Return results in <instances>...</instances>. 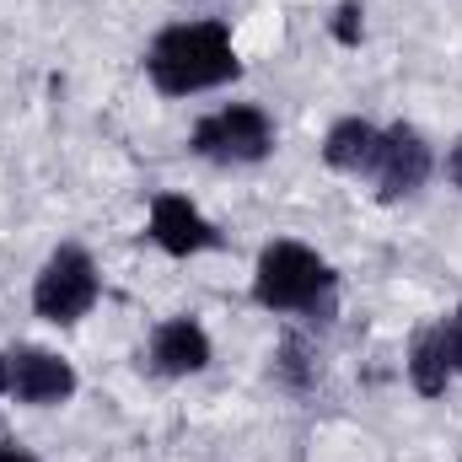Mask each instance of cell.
<instances>
[{"label": "cell", "mask_w": 462, "mask_h": 462, "mask_svg": "<svg viewBox=\"0 0 462 462\" xmlns=\"http://www.w3.org/2000/svg\"><path fill=\"white\" fill-rule=\"evenodd\" d=\"M145 76L162 97H194L210 87H226L242 76L236 60V38L226 22L205 16V22H172L151 38L145 49Z\"/></svg>", "instance_id": "1"}, {"label": "cell", "mask_w": 462, "mask_h": 462, "mask_svg": "<svg viewBox=\"0 0 462 462\" xmlns=\"http://www.w3.org/2000/svg\"><path fill=\"white\" fill-rule=\"evenodd\" d=\"M339 291L334 263L307 242H269L253 269V301L263 312H318Z\"/></svg>", "instance_id": "2"}, {"label": "cell", "mask_w": 462, "mask_h": 462, "mask_svg": "<svg viewBox=\"0 0 462 462\" xmlns=\"http://www.w3.org/2000/svg\"><path fill=\"white\" fill-rule=\"evenodd\" d=\"M103 296V274H97V258L76 242L54 247L32 280V312L43 323H81Z\"/></svg>", "instance_id": "3"}, {"label": "cell", "mask_w": 462, "mask_h": 462, "mask_svg": "<svg viewBox=\"0 0 462 462\" xmlns=\"http://www.w3.org/2000/svg\"><path fill=\"white\" fill-rule=\"evenodd\" d=\"M194 156L205 162H231V167H247V162H263L274 151V118L263 114L258 103H231V108H216L194 124L189 134Z\"/></svg>", "instance_id": "4"}, {"label": "cell", "mask_w": 462, "mask_h": 462, "mask_svg": "<svg viewBox=\"0 0 462 462\" xmlns=\"http://www.w3.org/2000/svg\"><path fill=\"white\" fill-rule=\"evenodd\" d=\"M430 172H436V156H430V140L414 124L382 129L376 156H371V183H376V199L382 205H398V199L420 194Z\"/></svg>", "instance_id": "5"}, {"label": "cell", "mask_w": 462, "mask_h": 462, "mask_svg": "<svg viewBox=\"0 0 462 462\" xmlns=\"http://www.w3.org/2000/svg\"><path fill=\"white\" fill-rule=\"evenodd\" d=\"M5 360H11V398H22L27 409H60L76 398V365L65 355L43 345H16Z\"/></svg>", "instance_id": "6"}, {"label": "cell", "mask_w": 462, "mask_h": 462, "mask_svg": "<svg viewBox=\"0 0 462 462\" xmlns=\"http://www.w3.org/2000/svg\"><path fill=\"white\" fill-rule=\"evenodd\" d=\"M151 242L162 253H172V258H194V253L221 247V231H216V221L199 205H189L183 194H156L151 199Z\"/></svg>", "instance_id": "7"}, {"label": "cell", "mask_w": 462, "mask_h": 462, "mask_svg": "<svg viewBox=\"0 0 462 462\" xmlns=\"http://www.w3.org/2000/svg\"><path fill=\"white\" fill-rule=\"evenodd\" d=\"M151 365L162 376H199L210 365V334L194 318H167L151 334Z\"/></svg>", "instance_id": "8"}, {"label": "cell", "mask_w": 462, "mask_h": 462, "mask_svg": "<svg viewBox=\"0 0 462 462\" xmlns=\"http://www.w3.org/2000/svg\"><path fill=\"white\" fill-rule=\"evenodd\" d=\"M376 140H382V129L371 124V118H339L328 134H323V162L334 167V172H371V156H376Z\"/></svg>", "instance_id": "9"}, {"label": "cell", "mask_w": 462, "mask_h": 462, "mask_svg": "<svg viewBox=\"0 0 462 462\" xmlns=\"http://www.w3.org/2000/svg\"><path fill=\"white\" fill-rule=\"evenodd\" d=\"M403 365H409V382H414L420 398H441V393H447V382H452L457 371H452V355H447V339H441V323L414 334Z\"/></svg>", "instance_id": "10"}, {"label": "cell", "mask_w": 462, "mask_h": 462, "mask_svg": "<svg viewBox=\"0 0 462 462\" xmlns=\"http://www.w3.org/2000/svg\"><path fill=\"white\" fill-rule=\"evenodd\" d=\"M318 349H312V339H301V334H291L285 345L274 349V376L285 382V387H296V393H307L312 382H318Z\"/></svg>", "instance_id": "11"}, {"label": "cell", "mask_w": 462, "mask_h": 462, "mask_svg": "<svg viewBox=\"0 0 462 462\" xmlns=\"http://www.w3.org/2000/svg\"><path fill=\"white\" fill-rule=\"evenodd\" d=\"M328 32H334V43L360 49V38H365V5H360V0H339V5H334V22H328Z\"/></svg>", "instance_id": "12"}, {"label": "cell", "mask_w": 462, "mask_h": 462, "mask_svg": "<svg viewBox=\"0 0 462 462\" xmlns=\"http://www.w3.org/2000/svg\"><path fill=\"white\" fill-rule=\"evenodd\" d=\"M441 339H447V355H452V371L462 376V301L441 318Z\"/></svg>", "instance_id": "13"}, {"label": "cell", "mask_w": 462, "mask_h": 462, "mask_svg": "<svg viewBox=\"0 0 462 462\" xmlns=\"http://www.w3.org/2000/svg\"><path fill=\"white\" fill-rule=\"evenodd\" d=\"M447 183H452V189H462V134L447 145Z\"/></svg>", "instance_id": "14"}, {"label": "cell", "mask_w": 462, "mask_h": 462, "mask_svg": "<svg viewBox=\"0 0 462 462\" xmlns=\"http://www.w3.org/2000/svg\"><path fill=\"white\" fill-rule=\"evenodd\" d=\"M0 462H38L27 447H16V441H0Z\"/></svg>", "instance_id": "15"}, {"label": "cell", "mask_w": 462, "mask_h": 462, "mask_svg": "<svg viewBox=\"0 0 462 462\" xmlns=\"http://www.w3.org/2000/svg\"><path fill=\"white\" fill-rule=\"evenodd\" d=\"M0 393H11V360L0 355Z\"/></svg>", "instance_id": "16"}]
</instances>
